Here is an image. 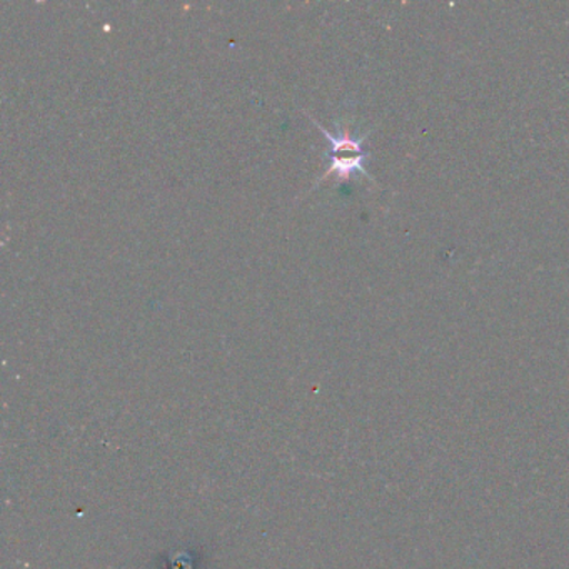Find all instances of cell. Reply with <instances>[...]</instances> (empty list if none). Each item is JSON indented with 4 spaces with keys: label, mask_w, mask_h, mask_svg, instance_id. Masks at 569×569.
Listing matches in <instances>:
<instances>
[{
    "label": "cell",
    "mask_w": 569,
    "mask_h": 569,
    "mask_svg": "<svg viewBox=\"0 0 569 569\" xmlns=\"http://www.w3.org/2000/svg\"><path fill=\"white\" fill-rule=\"evenodd\" d=\"M312 122L329 141V169L322 176L321 181H325L329 176H336L338 179H349L355 172L369 178L365 168L366 159L369 156L365 149L366 136L356 138L355 134L349 132L348 128H339L338 131L331 132L325 126L319 124L316 119H312Z\"/></svg>",
    "instance_id": "obj_1"
}]
</instances>
